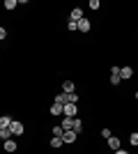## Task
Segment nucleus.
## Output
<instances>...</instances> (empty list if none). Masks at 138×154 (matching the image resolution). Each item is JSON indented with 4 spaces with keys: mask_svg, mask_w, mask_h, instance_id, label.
<instances>
[{
    "mask_svg": "<svg viewBox=\"0 0 138 154\" xmlns=\"http://www.w3.org/2000/svg\"><path fill=\"white\" fill-rule=\"evenodd\" d=\"M76 113H78L76 103H65V106H62V115L65 117H76Z\"/></svg>",
    "mask_w": 138,
    "mask_h": 154,
    "instance_id": "nucleus-1",
    "label": "nucleus"
},
{
    "mask_svg": "<svg viewBox=\"0 0 138 154\" xmlns=\"http://www.w3.org/2000/svg\"><path fill=\"white\" fill-rule=\"evenodd\" d=\"M9 129H12V134H14V136H21L23 131H26V124H23V122H19V120H12Z\"/></svg>",
    "mask_w": 138,
    "mask_h": 154,
    "instance_id": "nucleus-2",
    "label": "nucleus"
},
{
    "mask_svg": "<svg viewBox=\"0 0 138 154\" xmlns=\"http://www.w3.org/2000/svg\"><path fill=\"white\" fill-rule=\"evenodd\" d=\"M131 76H133V67H129V64L120 67V78H122V81H129Z\"/></svg>",
    "mask_w": 138,
    "mask_h": 154,
    "instance_id": "nucleus-3",
    "label": "nucleus"
},
{
    "mask_svg": "<svg viewBox=\"0 0 138 154\" xmlns=\"http://www.w3.org/2000/svg\"><path fill=\"white\" fill-rule=\"evenodd\" d=\"M76 138H78V134H76L74 129H69V131H65V134H62V140L69 143V145H72V143H76Z\"/></svg>",
    "mask_w": 138,
    "mask_h": 154,
    "instance_id": "nucleus-4",
    "label": "nucleus"
},
{
    "mask_svg": "<svg viewBox=\"0 0 138 154\" xmlns=\"http://www.w3.org/2000/svg\"><path fill=\"white\" fill-rule=\"evenodd\" d=\"M122 78H120V67H113L111 69V85H120Z\"/></svg>",
    "mask_w": 138,
    "mask_h": 154,
    "instance_id": "nucleus-5",
    "label": "nucleus"
},
{
    "mask_svg": "<svg viewBox=\"0 0 138 154\" xmlns=\"http://www.w3.org/2000/svg\"><path fill=\"white\" fill-rule=\"evenodd\" d=\"M81 19H83V9H81V7H74L72 14H69V21H76V23H78Z\"/></svg>",
    "mask_w": 138,
    "mask_h": 154,
    "instance_id": "nucleus-6",
    "label": "nucleus"
},
{
    "mask_svg": "<svg viewBox=\"0 0 138 154\" xmlns=\"http://www.w3.org/2000/svg\"><path fill=\"white\" fill-rule=\"evenodd\" d=\"M2 147H5V152H16V149H19V145H16V140H14V138H9V140H5V145H2Z\"/></svg>",
    "mask_w": 138,
    "mask_h": 154,
    "instance_id": "nucleus-7",
    "label": "nucleus"
},
{
    "mask_svg": "<svg viewBox=\"0 0 138 154\" xmlns=\"http://www.w3.org/2000/svg\"><path fill=\"white\" fill-rule=\"evenodd\" d=\"M74 90H76V88H74V81H62V92H65V94H72Z\"/></svg>",
    "mask_w": 138,
    "mask_h": 154,
    "instance_id": "nucleus-8",
    "label": "nucleus"
},
{
    "mask_svg": "<svg viewBox=\"0 0 138 154\" xmlns=\"http://www.w3.org/2000/svg\"><path fill=\"white\" fill-rule=\"evenodd\" d=\"M62 145H65V140H62V138H60V136H51V147H53V149H58V147H62Z\"/></svg>",
    "mask_w": 138,
    "mask_h": 154,
    "instance_id": "nucleus-9",
    "label": "nucleus"
},
{
    "mask_svg": "<svg viewBox=\"0 0 138 154\" xmlns=\"http://www.w3.org/2000/svg\"><path fill=\"white\" fill-rule=\"evenodd\" d=\"M106 143H108V147H111L113 152H115V149H120V138H115V136H111Z\"/></svg>",
    "mask_w": 138,
    "mask_h": 154,
    "instance_id": "nucleus-10",
    "label": "nucleus"
},
{
    "mask_svg": "<svg viewBox=\"0 0 138 154\" xmlns=\"http://www.w3.org/2000/svg\"><path fill=\"white\" fill-rule=\"evenodd\" d=\"M78 30H81V32H90V21H87L85 16L78 21Z\"/></svg>",
    "mask_w": 138,
    "mask_h": 154,
    "instance_id": "nucleus-11",
    "label": "nucleus"
},
{
    "mask_svg": "<svg viewBox=\"0 0 138 154\" xmlns=\"http://www.w3.org/2000/svg\"><path fill=\"white\" fill-rule=\"evenodd\" d=\"M72 124H74V117H62V124H60V127L65 129V131H69V129H72Z\"/></svg>",
    "mask_w": 138,
    "mask_h": 154,
    "instance_id": "nucleus-12",
    "label": "nucleus"
},
{
    "mask_svg": "<svg viewBox=\"0 0 138 154\" xmlns=\"http://www.w3.org/2000/svg\"><path fill=\"white\" fill-rule=\"evenodd\" d=\"M9 124H12V117H9V115L0 117V129H9Z\"/></svg>",
    "mask_w": 138,
    "mask_h": 154,
    "instance_id": "nucleus-13",
    "label": "nucleus"
},
{
    "mask_svg": "<svg viewBox=\"0 0 138 154\" xmlns=\"http://www.w3.org/2000/svg\"><path fill=\"white\" fill-rule=\"evenodd\" d=\"M51 115H62V106L60 103H55V101L51 103Z\"/></svg>",
    "mask_w": 138,
    "mask_h": 154,
    "instance_id": "nucleus-14",
    "label": "nucleus"
},
{
    "mask_svg": "<svg viewBox=\"0 0 138 154\" xmlns=\"http://www.w3.org/2000/svg\"><path fill=\"white\" fill-rule=\"evenodd\" d=\"M12 129H0V138H2V140H9V138H12Z\"/></svg>",
    "mask_w": 138,
    "mask_h": 154,
    "instance_id": "nucleus-15",
    "label": "nucleus"
},
{
    "mask_svg": "<svg viewBox=\"0 0 138 154\" xmlns=\"http://www.w3.org/2000/svg\"><path fill=\"white\" fill-rule=\"evenodd\" d=\"M72 129H74V131H76V134H81V131H83V122L74 117V124H72Z\"/></svg>",
    "mask_w": 138,
    "mask_h": 154,
    "instance_id": "nucleus-16",
    "label": "nucleus"
},
{
    "mask_svg": "<svg viewBox=\"0 0 138 154\" xmlns=\"http://www.w3.org/2000/svg\"><path fill=\"white\" fill-rule=\"evenodd\" d=\"M16 5H19L16 0H5V9H9V12H12V9H14Z\"/></svg>",
    "mask_w": 138,
    "mask_h": 154,
    "instance_id": "nucleus-17",
    "label": "nucleus"
},
{
    "mask_svg": "<svg viewBox=\"0 0 138 154\" xmlns=\"http://www.w3.org/2000/svg\"><path fill=\"white\" fill-rule=\"evenodd\" d=\"M51 134H53V136H60V138H62L65 129H62V127H53V129H51Z\"/></svg>",
    "mask_w": 138,
    "mask_h": 154,
    "instance_id": "nucleus-18",
    "label": "nucleus"
},
{
    "mask_svg": "<svg viewBox=\"0 0 138 154\" xmlns=\"http://www.w3.org/2000/svg\"><path fill=\"white\" fill-rule=\"evenodd\" d=\"M129 143H131L133 147H138V134H136V131H133V134L129 136Z\"/></svg>",
    "mask_w": 138,
    "mask_h": 154,
    "instance_id": "nucleus-19",
    "label": "nucleus"
},
{
    "mask_svg": "<svg viewBox=\"0 0 138 154\" xmlns=\"http://www.w3.org/2000/svg\"><path fill=\"white\" fill-rule=\"evenodd\" d=\"M67 28H69V30H78V23H76V21H69V23H67Z\"/></svg>",
    "mask_w": 138,
    "mask_h": 154,
    "instance_id": "nucleus-20",
    "label": "nucleus"
},
{
    "mask_svg": "<svg viewBox=\"0 0 138 154\" xmlns=\"http://www.w3.org/2000/svg\"><path fill=\"white\" fill-rule=\"evenodd\" d=\"M101 136H104L106 140H108V138H111V129H101Z\"/></svg>",
    "mask_w": 138,
    "mask_h": 154,
    "instance_id": "nucleus-21",
    "label": "nucleus"
},
{
    "mask_svg": "<svg viewBox=\"0 0 138 154\" xmlns=\"http://www.w3.org/2000/svg\"><path fill=\"white\" fill-rule=\"evenodd\" d=\"M90 9H99V0H90Z\"/></svg>",
    "mask_w": 138,
    "mask_h": 154,
    "instance_id": "nucleus-22",
    "label": "nucleus"
},
{
    "mask_svg": "<svg viewBox=\"0 0 138 154\" xmlns=\"http://www.w3.org/2000/svg\"><path fill=\"white\" fill-rule=\"evenodd\" d=\"M5 37H7V30H5L2 26H0V39H5Z\"/></svg>",
    "mask_w": 138,
    "mask_h": 154,
    "instance_id": "nucleus-23",
    "label": "nucleus"
},
{
    "mask_svg": "<svg viewBox=\"0 0 138 154\" xmlns=\"http://www.w3.org/2000/svg\"><path fill=\"white\" fill-rule=\"evenodd\" d=\"M115 154H129V152H124V149H115Z\"/></svg>",
    "mask_w": 138,
    "mask_h": 154,
    "instance_id": "nucleus-24",
    "label": "nucleus"
},
{
    "mask_svg": "<svg viewBox=\"0 0 138 154\" xmlns=\"http://www.w3.org/2000/svg\"><path fill=\"white\" fill-rule=\"evenodd\" d=\"M136 99H138V90H136Z\"/></svg>",
    "mask_w": 138,
    "mask_h": 154,
    "instance_id": "nucleus-25",
    "label": "nucleus"
}]
</instances>
